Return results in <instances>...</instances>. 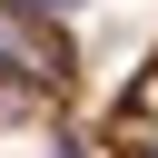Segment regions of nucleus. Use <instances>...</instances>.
<instances>
[{"instance_id": "nucleus-1", "label": "nucleus", "mask_w": 158, "mask_h": 158, "mask_svg": "<svg viewBox=\"0 0 158 158\" xmlns=\"http://www.w3.org/2000/svg\"><path fill=\"white\" fill-rule=\"evenodd\" d=\"M89 158H158V30H148V49H138V69L118 79V99L99 109Z\"/></svg>"}]
</instances>
